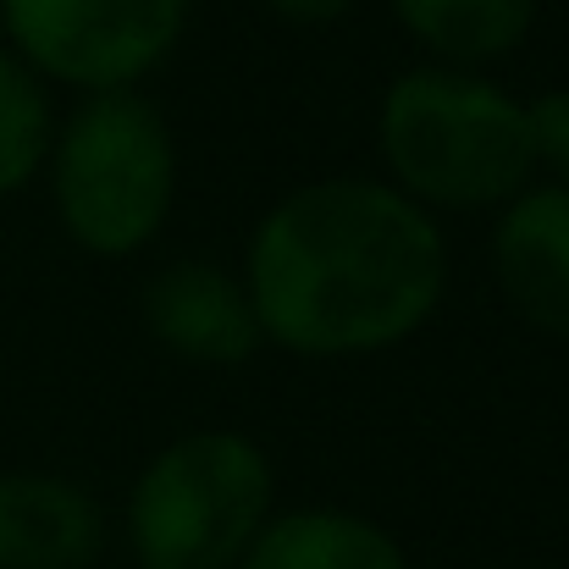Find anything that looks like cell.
Wrapping results in <instances>:
<instances>
[{"mask_svg":"<svg viewBox=\"0 0 569 569\" xmlns=\"http://www.w3.org/2000/svg\"><path fill=\"white\" fill-rule=\"evenodd\" d=\"M6 50L78 94L139 89L183 39L189 0H0Z\"/></svg>","mask_w":569,"mask_h":569,"instance_id":"obj_5","label":"cell"},{"mask_svg":"<svg viewBox=\"0 0 569 569\" xmlns=\"http://www.w3.org/2000/svg\"><path fill=\"white\" fill-rule=\"evenodd\" d=\"M277 470L249 431L204 426L172 437L128 492L139 569H238L271 520Z\"/></svg>","mask_w":569,"mask_h":569,"instance_id":"obj_4","label":"cell"},{"mask_svg":"<svg viewBox=\"0 0 569 569\" xmlns=\"http://www.w3.org/2000/svg\"><path fill=\"white\" fill-rule=\"evenodd\" d=\"M492 277L503 305L531 332L569 343V189L531 183L498 204Z\"/></svg>","mask_w":569,"mask_h":569,"instance_id":"obj_7","label":"cell"},{"mask_svg":"<svg viewBox=\"0 0 569 569\" xmlns=\"http://www.w3.org/2000/svg\"><path fill=\"white\" fill-rule=\"evenodd\" d=\"M531 111V144H537V172H548L559 189H569V89H548L526 100Z\"/></svg>","mask_w":569,"mask_h":569,"instance_id":"obj_12","label":"cell"},{"mask_svg":"<svg viewBox=\"0 0 569 569\" xmlns=\"http://www.w3.org/2000/svg\"><path fill=\"white\" fill-rule=\"evenodd\" d=\"M44 172L61 232L94 260H128L172 216L178 144L139 89H106L56 122Z\"/></svg>","mask_w":569,"mask_h":569,"instance_id":"obj_3","label":"cell"},{"mask_svg":"<svg viewBox=\"0 0 569 569\" xmlns=\"http://www.w3.org/2000/svg\"><path fill=\"white\" fill-rule=\"evenodd\" d=\"M144 327L150 338L189 360V366H249L266 349V332L254 321L249 288L238 271L216 260H172L144 282Z\"/></svg>","mask_w":569,"mask_h":569,"instance_id":"obj_6","label":"cell"},{"mask_svg":"<svg viewBox=\"0 0 569 569\" xmlns=\"http://www.w3.org/2000/svg\"><path fill=\"white\" fill-rule=\"evenodd\" d=\"M398 28L442 67H492L515 56L537 22V0H387Z\"/></svg>","mask_w":569,"mask_h":569,"instance_id":"obj_10","label":"cell"},{"mask_svg":"<svg viewBox=\"0 0 569 569\" xmlns=\"http://www.w3.org/2000/svg\"><path fill=\"white\" fill-rule=\"evenodd\" d=\"M238 569H409L398 537L355 509H288L271 515Z\"/></svg>","mask_w":569,"mask_h":569,"instance_id":"obj_9","label":"cell"},{"mask_svg":"<svg viewBox=\"0 0 569 569\" xmlns=\"http://www.w3.org/2000/svg\"><path fill=\"white\" fill-rule=\"evenodd\" d=\"M243 288L266 343L299 360H360L437 316L448 243L431 210L392 183L321 178L254 221Z\"/></svg>","mask_w":569,"mask_h":569,"instance_id":"obj_1","label":"cell"},{"mask_svg":"<svg viewBox=\"0 0 569 569\" xmlns=\"http://www.w3.org/2000/svg\"><path fill=\"white\" fill-rule=\"evenodd\" d=\"M50 139H56L50 83L0 44V199H11L44 172Z\"/></svg>","mask_w":569,"mask_h":569,"instance_id":"obj_11","label":"cell"},{"mask_svg":"<svg viewBox=\"0 0 569 569\" xmlns=\"http://www.w3.org/2000/svg\"><path fill=\"white\" fill-rule=\"evenodd\" d=\"M377 150L392 189L426 210H498L537 178L531 111L470 67L420 61L387 83Z\"/></svg>","mask_w":569,"mask_h":569,"instance_id":"obj_2","label":"cell"},{"mask_svg":"<svg viewBox=\"0 0 569 569\" xmlns=\"http://www.w3.org/2000/svg\"><path fill=\"white\" fill-rule=\"evenodd\" d=\"M106 548V509L50 470H0V569H89Z\"/></svg>","mask_w":569,"mask_h":569,"instance_id":"obj_8","label":"cell"},{"mask_svg":"<svg viewBox=\"0 0 569 569\" xmlns=\"http://www.w3.org/2000/svg\"><path fill=\"white\" fill-rule=\"evenodd\" d=\"M282 22H299V28H321V22H338L355 11V0H266Z\"/></svg>","mask_w":569,"mask_h":569,"instance_id":"obj_13","label":"cell"}]
</instances>
